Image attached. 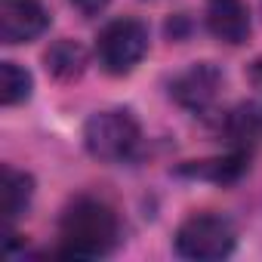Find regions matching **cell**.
<instances>
[{
    "label": "cell",
    "mask_w": 262,
    "mask_h": 262,
    "mask_svg": "<svg viewBox=\"0 0 262 262\" xmlns=\"http://www.w3.org/2000/svg\"><path fill=\"white\" fill-rule=\"evenodd\" d=\"M62 247L59 253L68 259H96L108 256L120 237V225L114 210L96 198H77L59 222Z\"/></svg>",
    "instance_id": "cell-1"
},
{
    "label": "cell",
    "mask_w": 262,
    "mask_h": 262,
    "mask_svg": "<svg viewBox=\"0 0 262 262\" xmlns=\"http://www.w3.org/2000/svg\"><path fill=\"white\" fill-rule=\"evenodd\" d=\"M142 142V126L133 111L126 108H108L96 111L83 126V145L96 161L105 164H123L136 155Z\"/></svg>",
    "instance_id": "cell-2"
},
{
    "label": "cell",
    "mask_w": 262,
    "mask_h": 262,
    "mask_svg": "<svg viewBox=\"0 0 262 262\" xmlns=\"http://www.w3.org/2000/svg\"><path fill=\"white\" fill-rule=\"evenodd\" d=\"M234 244H237V231L231 219L219 213H194L176 231V253L194 262L225 259L234 253Z\"/></svg>",
    "instance_id": "cell-3"
},
{
    "label": "cell",
    "mask_w": 262,
    "mask_h": 262,
    "mask_svg": "<svg viewBox=\"0 0 262 262\" xmlns=\"http://www.w3.org/2000/svg\"><path fill=\"white\" fill-rule=\"evenodd\" d=\"M148 53V28L139 19H114L96 40L99 65L108 74H129Z\"/></svg>",
    "instance_id": "cell-4"
},
{
    "label": "cell",
    "mask_w": 262,
    "mask_h": 262,
    "mask_svg": "<svg viewBox=\"0 0 262 262\" xmlns=\"http://www.w3.org/2000/svg\"><path fill=\"white\" fill-rule=\"evenodd\" d=\"M50 25V13L40 0H0V37L4 43H28Z\"/></svg>",
    "instance_id": "cell-5"
},
{
    "label": "cell",
    "mask_w": 262,
    "mask_h": 262,
    "mask_svg": "<svg viewBox=\"0 0 262 262\" xmlns=\"http://www.w3.org/2000/svg\"><path fill=\"white\" fill-rule=\"evenodd\" d=\"M219 83H222V74L216 65L210 62H198L191 68H185L176 80H173V99L188 108V111H204L213 105L216 93H219Z\"/></svg>",
    "instance_id": "cell-6"
},
{
    "label": "cell",
    "mask_w": 262,
    "mask_h": 262,
    "mask_svg": "<svg viewBox=\"0 0 262 262\" xmlns=\"http://www.w3.org/2000/svg\"><path fill=\"white\" fill-rule=\"evenodd\" d=\"M207 28L222 43H244L250 37V10L244 0H210L207 4Z\"/></svg>",
    "instance_id": "cell-7"
},
{
    "label": "cell",
    "mask_w": 262,
    "mask_h": 262,
    "mask_svg": "<svg viewBox=\"0 0 262 262\" xmlns=\"http://www.w3.org/2000/svg\"><path fill=\"white\" fill-rule=\"evenodd\" d=\"M222 139L231 151L250 155L262 142V105L259 102H241L234 105L222 120Z\"/></svg>",
    "instance_id": "cell-8"
},
{
    "label": "cell",
    "mask_w": 262,
    "mask_h": 262,
    "mask_svg": "<svg viewBox=\"0 0 262 262\" xmlns=\"http://www.w3.org/2000/svg\"><path fill=\"white\" fill-rule=\"evenodd\" d=\"M31 194H34V179L28 173H22V170L4 167V210H7L10 222H16L28 210Z\"/></svg>",
    "instance_id": "cell-9"
},
{
    "label": "cell",
    "mask_w": 262,
    "mask_h": 262,
    "mask_svg": "<svg viewBox=\"0 0 262 262\" xmlns=\"http://www.w3.org/2000/svg\"><path fill=\"white\" fill-rule=\"evenodd\" d=\"M47 68H50L59 80H74V77H80L83 68H86V53H83V47L74 43V40H59V43H53L50 53H47Z\"/></svg>",
    "instance_id": "cell-10"
},
{
    "label": "cell",
    "mask_w": 262,
    "mask_h": 262,
    "mask_svg": "<svg viewBox=\"0 0 262 262\" xmlns=\"http://www.w3.org/2000/svg\"><path fill=\"white\" fill-rule=\"evenodd\" d=\"M34 80L31 74L16 65V62H0V102L4 105H19L31 96Z\"/></svg>",
    "instance_id": "cell-11"
},
{
    "label": "cell",
    "mask_w": 262,
    "mask_h": 262,
    "mask_svg": "<svg viewBox=\"0 0 262 262\" xmlns=\"http://www.w3.org/2000/svg\"><path fill=\"white\" fill-rule=\"evenodd\" d=\"M247 167V155L241 151H231L228 158H219V161H204L198 167H185V173L191 176H204V179H213V182H231L244 173Z\"/></svg>",
    "instance_id": "cell-12"
},
{
    "label": "cell",
    "mask_w": 262,
    "mask_h": 262,
    "mask_svg": "<svg viewBox=\"0 0 262 262\" xmlns=\"http://www.w3.org/2000/svg\"><path fill=\"white\" fill-rule=\"evenodd\" d=\"M71 7H74V10H77L80 16L93 19V16H102V13H105L108 0H71Z\"/></svg>",
    "instance_id": "cell-13"
},
{
    "label": "cell",
    "mask_w": 262,
    "mask_h": 262,
    "mask_svg": "<svg viewBox=\"0 0 262 262\" xmlns=\"http://www.w3.org/2000/svg\"><path fill=\"white\" fill-rule=\"evenodd\" d=\"M250 80H253V86H256V90H262V56L250 65Z\"/></svg>",
    "instance_id": "cell-14"
}]
</instances>
